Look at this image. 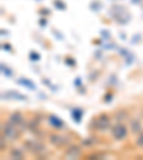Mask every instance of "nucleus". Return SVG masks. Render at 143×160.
Segmentation results:
<instances>
[{
    "mask_svg": "<svg viewBox=\"0 0 143 160\" xmlns=\"http://www.w3.org/2000/svg\"><path fill=\"white\" fill-rule=\"evenodd\" d=\"M22 146L26 150L29 154L37 157V159H46L49 156V152H47L46 144L39 140V137H34V139H24L22 142Z\"/></svg>",
    "mask_w": 143,
    "mask_h": 160,
    "instance_id": "1",
    "label": "nucleus"
},
{
    "mask_svg": "<svg viewBox=\"0 0 143 160\" xmlns=\"http://www.w3.org/2000/svg\"><path fill=\"white\" fill-rule=\"evenodd\" d=\"M112 126H113V117L109 113H100L92 120L89 129H93L94 132H99V133H105V132H109Z\"/></svg>",
    "mask_w": 143,
    "mask_h": 160,
    "instance_id": "2",
    "label": "nucleus"
},
{
    "mask_svg": "<svg viewBox=\"0 0 143 160\" xmlns=\"http://www.w3.org/2000/svg\"><path fill=\"white\" fill-rule=\"evenodd\" d=\"M107 16H110L115 20V23L120 24V26H126V24H129L130 19H132V16H130L129 12H127L123 6H120V4H113V6L110 7L109 12H107Z\"/></svg>",
    "mask_w": 143,
    "mask_h": 160,
    "instance_id": "3",
    "label": "nucleus"
},
{
    "mask_svg": "<svg viewBox=\"0 0 143 160\" xmlns=\"http://www.w3.org/2000/svg\"><path fill=\"white\" fill-rule=\"evenodd\" d=\"M109 133L112 140H115V142H125L129 137L130 130H129V126L125 122H115L113 126L110 127Z\"/></svg>",
    "mask_w": 143,
    "mask_h": 160,
    "instance_id": "4",
    "label": "nucleus"
},
{
    "mask_svg": "<svg viewBox=\"0 0 143 160\" xmlns=\"http://www.w3.org/2000/svg\"><path fill=\"white\" fill-rule=\"evenodd\" d=\"M0 134H3V136L7 137V140L9 142H17V140L22 137V132H20V129L17 126H14L13 123H10L9 120H6V122H2V124H0Z\"/></svg>",
    "mask_w": 143,
    "mask_h": 160,
    "instance_id": "5",
    "label": "nucleus"
},
{
    "mask_svg": "<svg viewBox=\"0 0 143 160\" xmlns=\"http://www.w3.org/2000/svg\"><path fill=\"white\" fill-rule=\"evenodd\" d=\"M47 143L52 147H56V149H63L67 147L72 143V136L70 134H63V133H50L47 134Z\"/></svg>",
    "mask_w": 143,
    "mask_h": 160,
    "instance_id": "6",
    "label": "nucleus"
},
{
    "mask_svg": "<svg viewBox=\"0 0 143 160\" xmlns=\"http://www.w3.org/2000/svg\"><path fill=\"white\" fill-rule=\"evenodd\" d=\"M7 120H9L10 123H13L14 126L19 127L22 133L27 132V119L24 117V114L22 113V112H19V110L12 112V113L7 116Z\"/></svg>",
    "mask_w": 143,
    "mask_h": 160,
    "instance_id": "7",
    "label": "nucleus"
},
{
    "mask_svg": "<svg viewBox=\"0 0 143 160\" xmlns=\"http://www.w3.org/2000/svg\"><path fill=\"white\" fill-rule=\"evenodd\" d=\"M83 149L84 147L80 144L76 143H70L67 147H64V152H63V156L66 159H80L83 156Z\"/></svg>",
    "mask_w": 143,
    "mask_h": 160,
    "instance_id": "8",
    "label": "nucleus"
},
{
    "mask_svg": "<svg viewBox=\"0 0 143 160\" xmlns=\"http://www.w3.org/2000/svg\"><path fill=\"white\" fill-rule=\"evenodd\" d=\"M2 100H14V102H27L29 97L26 94L20 93L17 90H7V92H3L2 93Z\"/></svg>",
    "mask_w": 143,
    "mask_h": 160,
    "instance_id": "9",
    "label": "nucleus"
},
{
    "mask_svg": "<svg viewBox=\"0 0 143 160\" xmlns=\"http://www.w3.org/2000/svg\"><path fill=\"white\" fill-rule=\"evenodd\" d=\"M47 123H49V126L52 127V129L57 130V132H62V130L67 129L66 122L62 120L59 116H56V114H49V116H47Z\"/></svg>",
    "mask_w": 143,
    "mask_h": 160,
    "instance_id": "10",
    "label": "nucleus"
},
{
    "mask_svg": "<svg viewBox=\"0 0 143 160\" xmlns=\"http://www.w3.org/2000/svg\"><path fill=\"white\" fill-rule=\"evenodd\" d=\"M26 150L23 149V146L22 147H10L9 150H7V156H9V159L12 160H24L26 159Z\"/></svg>",
    "mask_w": 143,
    "mask_h": 160,
    "instance_id": "11",
    "label": "nucleus"
},
{
    "mask_svg": "<svg viewBox=\"0 0 143 160\" xmlns=\"http://www.w3.org/2000/svg\"><path fill=\"white\" fill-rule=\"evenodd\" d=\"M127 124H129L130 133L133 134V136L139 134L143 130V120L140 117H132V119H129V123Z\"/></svg>",
    "mask_w": 143,
    "mask_h": 160,
    "instance_id": "12",
    "label": "nucleus"
},
{
    "mask_svg": "<svg viewBox=\"0 0 143 160\" xmlns=\"http://www.w3.org/2000/svg\"><path fill=\"white\" fill-rule=\"evenodd\" d=\"M16 83L19 84V86H22V87H26V89H29V90H32V92H36L37 90V86H36V83H34L33 80H30V79H27V77H19V79L16 80Z\"/></svg>",
    "mask_w": 143,
    "mask_h": 160,
    "instance_id": "13",
    "label": "nucleus"
},
{
    "mask_svg": "<svg viewBox=\"0 0 143 160\" xmlns=\"http://www.w3.org/2000/svg\"><path fill=\"white\" fill-rule=\"evenodd\" d=\"M83 116H84V110L80 109V107H73V109L70 110V117H72V120H73L74 123H77V124L82 123Z\"/></svg>",
    "mask_w": 143,
    "mask_h": 160,
    "instance_id": "14",
    "label": "nucleus"
},
{
    "mask_svg": "<svg viewBox=\"0 0 143 160\" xmlns=\"http://www.w3.org/2000/svg\"><path fill=\"white\" fill-rule=\"evenodd\" d=\"M117 50H119V54L122 56V59L125 60V63H126L127 66L135 62V54L132 53V52H129L127 49H123V47H120V49H117Z\"/></svg>",
    "mask_w": 143,
    "mask_h": 160,
    "instance_id": "15",
    "label": "nucleus"
},
{
    "mask_svg": "<svg viewBox=\"0 0 143 160\" xmlns=\"http://www.w3.org/2000/svg\"><path fill=\"white\" fill-rule=\"evenodd\" d=\"M113 119H115V122H125L126 123V120L129 122V113H127L126 110H117L116 113H115V116H113Z\"/></svg>",
    "mask_w": 143,
    "mask_h": 160,
    "instance_id": "16",
    "label": "nucleus"
},
{
    "mask_svg": "<svg viewBox=\"0 0 143 160\" xmlns=\"http://www.w3.org/2000/svg\"><path fill=\"white\" fill-rule=\"evenodd\" d=\"M0 72H2V74H3L6 79H12V77L14 76V72L10 69V66L9 64H6V63L0 64Z\"/></svg>",
    "mask_w": 143,
    "mask_h": 160,
    "instance_id": "17",
    "label": "nucleus"
},
{
    "mask_svg": "<svg viewBox=\"0 0 143 160\" xmlns=\"http://www.w3.org/2000/svg\"><path fill=\"white\" fill-rule=\"evenodd\" d=\"M107 157V153H105V152H92V153L86 154V159L87 160H97V159H106Z\"/></svg>",
    "mask_w": 143,
    "mask_h": 160,
    "instance_id": "18",
    "label": "nucleus"
},
{
    "mask_svg": "<svg viewBox=\"0 0 143 160\" xmlns=\"http://www.w3.org/2000/svg\"><path fill=\"white\" fill-rule=\"evenodd\" d=\"M89 9L92 10V12H94V13H99L100 10L103 9V3H102L100 0H92L89 4Z\"/></svg>",
    "mask_w": 143,
    "mask_h": 160,
    "instance_id": "19",
    "label": "nucleus"
},
{
    "mask_svg": "<svg viewBox=\"0 0 143 160\" xmlns=\"http://www.w3.org/2000/svg\"><path fill=\"white\" fill-rule=\"evenodd\" d=\"M7 150H9V140H7L6 136L0 134V153L3 154Z\"/></svg>",
    "mask_w": 143,
    "mask_h": 160,
    "instance_id": "20",
    "label": "nucleus"
},
{
    "mask_svg": "<svg viewBox=\"0 0 143 160\" xmlns=\"http://www.w3.org/2000/svg\"><path fill=\"white\" fill-rule=\"evenodd\" d=\"M97 143L96 137H87V139H83L82 140V146L83 147H94Z\"/></svg>",
    "mask_w": 143,
    "mask_h": 160,
    "instance_id": "21",
    "label": "nucleus"
},
{
    "mask_svg": "<svg viewBox=\"0 0 143 160\" xmlns=\"http://www.w3.org/2000/svg\"><path fill=\"white\" fill-rule=\"evenodd\" d=\"M135 144H136L137 149L143 150V130L139 134H136V137H135Z\"/></svg>",
    "mask_w": 143,
    "mask_h": 160,
    "instance_id": "22",
    "label": "nucleus"
},
{
    "mask_svg": "<svg viewBox=\"0 0 143 160\" xmlns=\"http://www.w3.org/2000/svg\"><path fill=\"white\" fill-rule=\"evenodd\" d=\"M53 6H54V9L60 10V12H64V10L67 9L66 3H64V2H62V0H54V2H53Z\"/></svg>",
    "mask_w": 143,
    "mask_h": 160,
    "instance_id": "23",
    "label": "nucleus"
},
{
    "mask_svg": "<svg viewBox=\"0 0 143 160\" xmlns=\"http://www.w3.org/2000/svg\"><path fill=\"white\" fill-rule=\"evenodd\" d=\"M40 59H42V56H40V53H37V52H34V50H30L29 52V60H32V62H40Z\"/></svg>",
    "mask_w": 143,
    "mask_h": 160,
    "instance_id": "24",
    "label": "nucleus"
},
{
    "mask_svg": "<svg viewBox=\"0 0 143 160\" xmlns=\"http://www.w3.org/2000/svg\"><path fill=\"white\" fill-rule=\"evenodd\" d=\"M100 37L103 40H109L110 39V32L107 29H102L100 30Z\"/></svg>",
    "mask_w": 143,
    "mask_h": 160,
    "instance_id": "25",
    "label": "nucleus"
},
{
    "mask_svg": "<svg viewBox=\"0 0 143 160\" xmlns=\"http://www.w3.org/2000/svg\"><path fill=\"white\" fill-rule=\"evenodd\" d=\"M2 50H3V52H7V53H12V52H13V47H12V44L10 43H2Z\"/></svg>",
    "mask_w": 143,
    "mask_h": 160,
    "instance_id": "26",
    "label": "nucleus"
},
{
    "mask_svg": "<svg viewBox=\"0 0 143 160\" xmlns=\"http://www.w3.org/2000/svg\"><path fill=\"white\" fill-rule=\"evenodd\" d=\"M140 40H142V34H140V33H136L133 37H132V39H130V43H132V44H139Z\"/></svg>",
    "mask_w": 143,
    "mask_h": 160,
    "instance_id": "27",
    "label": "nucleus"
},
{
    "mask_svg": "<svg viewBox=\"0 0 143 160\" xmlns=\"http://www.w3.org/2000/svg\"><path fill=\"white\" fill-rule=\"evenodd\" d=\"M64 63H66L69 67H74L76 66V60L72 59V57H66V59H64Z\"/></svg>",
    "mask_w": 143,
    "mask_h": 160,
    "instance_id": "28",
    "label": "nucleus"
},
{
    "mask_svg": "<svg viewBox=\"0 0 143 160\" xmlns=\"http://www.w3.org/2000/svg\"><path fill=\"white\" fill-rule=\"evenodd\" d=\"M112 99H113V93H109V92H107V93L105 94V97H103V102L105 103H110Z\"/></svg>",
    "mask_w": 143,
    "mask_h": 160,
    "instance_id": "29",
    "label": "nucleus"
},
{
    "mask_svg": "<svg viewBox=\"0 0 143 160\" xmlns=\"http://www.w3.org/2000/svg\"><path fill=\"white\" fill-rule=\"evenodd\" d=\"M39 14H40V16H43V17H47L50 14V10L46 9V7H43V9L39 10Z\"/></svg>",
    "mask_w": 143,
    "mask_h": 160,
    "instance_id": "30",
    "label": "nucleus"
},
{
    "mask_svg": "<svg viewBox=\"0 0 143 160\" xmlns=\"http://www.w3.org/2000/svg\"><path fill=\"white\" fill-rule=\"evenodd\" d=\"M39 26L40 27H46L47 26V17H43V16L40 17L39 19Z\"/></svg>",
    "mask_w": 143,
    "mask_h": 160,
    "instance_id": "31",
    "label": "nucleus"
},
{
    "mask_svg": "<svg viewBox=\"0 0 143 160\" xmlns=\"http://www.w3.org/2000/svg\"><path fill=\"white\" fill-rule=\"evenodd\" d=\"M82 83H83V82H82V77H76V80H74L73 82V84H74V87H82Z\"/></svg>",
    "mask_w": 143,
    "mask_h": 160,
    "instance_id": "32",
    "label": "nucleus"
},
{
    "mask_svg": "<svg viewBox=\"0 0 143 160\" xmlns=\"http://www.w3.org/2000/svg\"><path fill=\"white\" fill-rule=\"evenodd\" d=\"M99 77V73L97 72H93V73H90V76H89V80L90 82H94V80Z\"/></svg>",
    "mask_w": 143,
    "mask_h": 160,
    "instance_id": "33",
    "label": "nucleus"
},
{
    "mask_svg": "<svg viewBox=\"0 0 143 160\" xmlns=\"http://www.w3.org/2000/svg\"><path fill=\"white\" fill-rule=\"evenodd\" d=\"M59 33H60L59 30L53 29V34H54V37H57V39H59V40H63V39H64V37H63V34H59Z\"/></svg>",
    "mask_w": 143,
    "mask_h": 160,
    "instance_id": "34",
    "label": "nucleus"
},
{
    "mask_svg": "<svg viewBox=\"0 0 143 160\" xmlns=\"http://www.w3.org/2000/svg\"><path fill=\"white\" fill-rule=\"evenodd\" d=\"M103 47L105 49H116V44L110 42V43H106V46H103Z\"/></svg>",
    "mask_w": 143,
    "mask_h": 160,
    "instance_id": "35",
    "label": "nucleus"
},
{
    "mask_svg": "<svg viewBox=\"0 0 143 160\" xmlns=\"http://www.w3.org/2000/svg\"><path fill=\"white\" fill-rule=\"evenodd\" d=\"M130 3L135 4V6H137V4H142L143 3V0H130Z\"/></svg>",
    "mask_w": 143,
    "mask_h": 160,
    "instance_id": "36",
    "label": "nucleus"
},
{
    "mask_svg": "<svg viewBox=\"0 0 143 160\" xmlns=\"http://www.w3.org/2000/svg\"><path fill=\"white\" fill-rule=\"evenodd\" d=\"M94 59H96V60L102 59V52H94Z\"/></svg>",
    "mask_w": 143,
    "mask_h": 160,
    "instance_id": "37",
    "label": "nucleus"
},
{
    "mask_svg": "<svg viewBox=\"0 0 143 160\" xmlns=\"http://www.w3.org/2000/svg\"><path fill=\"white\" fill-rule=\"evenodd\" d=\"M7 34H9V32H7V30H4V29H2V36H7Z\"/></svg>",
    "mask_w": 143,
    "mask_h": 160,
    "instance_id": "38",
    "label": "nucleus"
},
{
    "mask_svg": "<svg viewBox=\"0 0 143 160\" xmlns=\"http://www.w3.org/2000/svg\"><path fill=\"white\" fill-rule=\"evenodd\" d=\"M34 2H42V0H34Z\"/></svg>",
    "mask_w": 143,
    "mask_h": 160,
    "instance_id": "39",
    "label": "nucleus"
},
{
    "mask_svg": "<svg viewBox=\"0 0 143 160\" xmlns=\"http://www.w3.org/2000/svg\"><path fill=\"white\" fill-rule=\"evenodd\" d=\"M142 4H143V3H142Z\"/></svg>",
    "mask_w": 143,
    "mask_h": 160,
    "instance_id": "40",
    "label": "nucleus"
}]
</instances>
